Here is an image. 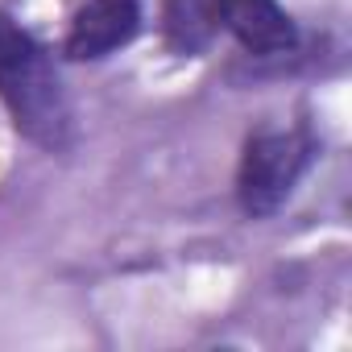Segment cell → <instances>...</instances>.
Masks as SVG:
<instances>
[{
  "label": "cell",
  "mask_w": 352,
  "mask_h": 352,
  "mask_svg": "<svg viewBox=\"0 0 352 352\" xmlns=\"http://www.w3.org/2000/svg\"><path fill=\"white\" fill-rule=\"evenodd\" d=\"M0 100L13 124L50 153L71 145V104L46 50L0 13Z\"/></svg>",
  "instance_id": "cell-1"
},
{
  "label": "cell",
  "mask_w": 352,
  "mask_h": 352,
  "mask_svg": "<svg viewBox=\"0 0 352 352\" xmlns=\"http://www.w3.org/2000/svg\"><path fill=\"white\" fill-rule=\"evenodd\" d=\"M137 30H141V5L137 0H87V5L75 13L71 30H67L63 50L75 63L108 58L112 50L133 42Z\"/></svg>",
  "instance_id": "cell-3"
},
{
  "label": "cell",
  "mask_w": 352,
  "mask_h": 352,
  "mask_svg": "<svg viewBox=\"0 0 352 352\" xmlns=\"http://www.w3.org/2000/svg\"><path fill=\"white\" fill-rule=\"evenodd\" d=\"M216 21L228 25L253 54H286L298 42L294 21L278 0H212Z\"/></svg>",
  "instance_id": "cell-4"
},
{
  "label": "cell",
  "mask_w": 352,
  "mask_h": 352,
  "mask_svg": "<svg viewBox=\"0 0 352 352\" xmlns=\"http://www.w3.org/2000/svg\"><path fill=\"white\" fill-rule=\"evenodd\" d=\"M307 162H311V141L302 133H257L245 145V157L236 170V199L245 216L253 220L274 216L290 199Z\"/></svg>",
  "instance_id": "cell-2"
},
{
  "label": "cell",
  "mask_w": 352,
  "mask_h": 352,
  "mask_svg": "<svg viewBox=\"0 0 352 352\" xmlns=\"http://www.w3.org/2000/svg\"><path fill=\"white\" fill-rule=\"evenodd\" d=\"M162 25H166L170 46H174V50H183V54H195V50L208 46L212 34L220 30L212 0H166Z\"/></svg>",
  "instance_id": "cell-5"
}]
</instances>
